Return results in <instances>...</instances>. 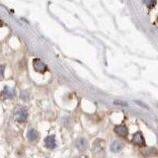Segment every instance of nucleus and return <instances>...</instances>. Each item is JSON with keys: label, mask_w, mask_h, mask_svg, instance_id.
<instances>
[{"label": "nucleus", "mask_w": 158, "mask_h": 158, "mask_svg": "<svg viewBox=\"0 0 158 158\" xmlns=\"http://www.w3.org/2000/svg\"><path fill=\"white\" fill-rule=\"evenodd\" d=\"M27 137H28V139H29V141H31V142H34V141H36L39 139V133H38L37 131H36V129L32 128V129H30V131H28Z\"/></svg>", "instance_id": "7"}, {"label": "nucleus", "mask_w": 158, "mask_h": 158, "mask_svg": "<svg viewBox=\"0 0 158 158\" xmlns=\"http://www.w3.org/2000/svg\"><path fill=\"white\" fill-rule=\"evenodd\" d=\"M33 66L35 68V70L40 73H44L47 70V64L44 61H42L40 58H35L33 60Z\"/></svg>", "instance_id": "2"}, {"label": "nucleus", "mask_w": 158, "mask_h": 158, "mask_svg": "<svg viewBox=\"0 0 158 158\" xmlns=\"http://www.w3.org/2000/svg\"><path fill=\"white\" fill-rule=\"evenodd\" d=\"M136 104H139V105H140V106H142V107H144V108H146V109H148V107L146 106V105L145 104H143V103H141V102H139V101H136L135 102Z\"/></svg>", "instance_id": "13"}, {"label": "nucleus", "mask_w": 158, "mask_h": 158, "mask_svg": "<svg viewBox=\"0 0 158 158\" xmlns=\"http://www.w3.org/2000/svg\"><path fill=\"white\" fill-rule=\"evenodd\" d=\"M4 70H5V66L0 65V75L1 76H3V74H4Z\"/></svg>", "instance_id": "12"}, {"label": "nucleus", "mask_w": 158, "mask_h": 158, "mask_svg": "<svg viewBox=\"0 0 158 158\" xmlns=\"http://www.w3.org/2000/svg\"><path fill=\"white\" fill-rule=\"evenodd\" d=\"M88 146V143L85 139H79L76 141V147H77L80 151H84L85 149L87 148Z\"/></svg>", "instance_id": "8"}, {"label": "nucleus", "mask_w": 158, "mask_h": 158, "mask_svg": "<svg viewBox=\"0 0 158 158\" xmlns=\"http://www.w3.org/2000/svg\"><path fill=\"white\" fill-rule=\"evenodd\" d=\"M15 96V91L14 89H11L8 86H5L1 92V98L2 99H12Z\"/></svg>", "instance_id": "4"}, {"label": "nucleus", "mask_w": 158, "mask_h": 158, "mask_svg": "<svg viewBox=\"0 0 158 158\" xmlns=\"http://www.w3.org/2000/svg\"><path fill=\"white\" fill-rule=\"evenodd\" d=\"M114 131L117 135L121 137H125L128 133V128H127V127H125V125H117V127H115Z\"/></svg>", "instance_id": "5"}, {"label": "nucleus", "mask_w": 158, "mask_h": 158, "mask_svg": "<svg viewBox=\"0 0 158 158\" xmlns=\"http://www.w3.org/2000/svg\"><path fill=\"white\" fill-rule=\"evenodd\" d=\"M114 104L116 105H120V106H128V104L125 102H121V101H115Z\"/></svg>", "instance_id": "11"}, {"label": "nucleus", "mask_w": 158, "mask_h": 158, "mask_svg": "<svg viewBox=\"0 0 158 158\" xmlns=\"http://www.w3.org/2000/svg\"><path fill=\"white\" fill-rule=\"evenodd\" d=\"M15 120L19 123H24L28 119V111L24 107H17L15 110Z\"/></svg>", "instance_id": "1"}, {"label": "nucleus", "mask_w": 158, "mask_h": 158, "mask_svg": "<svg viewBox=\"0 0 158 158\" xmlns=\"http://www.w3.org/2000/svg\"><path fill=\"white\" fill-rule=\"evenodd\" d=\"M81 158H85V157H81Z\"/></svg>", "instance_id": "15"}, {"label": "nucleus", "mask_w": 158, "mask_h": 158, "mask_svg": "<svg viewBox=\"0 0 158 158\" xmlns=\"http://www.w3.org/2000/svg\"><path fill=\"white\" fill-rule=\"evenodd\" d=\"M123 147H124L123 143H121V141H119V140H115L114 142L111 144V150L113 152H119V151L121 150V149H123Z\"/></svg>", "instance_id": "9"}, {"label": "nucleus", "mask_w": 158, "mask_h": 158, "mask_svg": "<svg viewBox=\"0 0 158 158\" xmlns=\"http://www.w3.org/2000/svg\"><path fill=\"white\" fill-rule=\"evenodd\" d=\"M44 144H46V146L50 149L54 148L56 145L54 135H48L47 137H46V139H44Z\"/></svg>", "instance_id": "6"}, {"label": "nucleus", "mask_w": 158, "mask_h": 158, "mask_svg": "<svg viewBox=\"0 0 158 158\" xmlns=\"http://www.w3.org/2000/svg\"><path fill=\"white\" fill-rule=\"evenodd\" d=\"M143 2L146 4V6L148 8H152L155 6L156 4V0H143Z\"/></svg>", "instance_id": "10"}, {"label": "nucleus", "mask_w": 158, "mask_h": 158, "mask_svg": "<svg viewBox=\"0 0 158 158\" xmlns=\"http://www.w3.org/2000/svg\"><path fill=\"white\" fill-rule=\"evenodd\" d=\"M132 142L136 145H139V146H144L145 140H144L142 133H141L140 132H137L136 133H135V135H133V137H132Z\"/></svg>", "instance_id": "3"}, {"label": "nucleus", "mask_w": 158, "mask_h": 158, "mask_svg": "<svg viewBox=\"0 0 158 158\" xmlns=\"http://www.w3.org/2000/svg\"><path fill=\"white\" fill-rule=\"evenodd\" d=\"M3 26V22L1 21V20H0V27H2Z\"/></svg>", "instance_id": "14"}]
</instances>
